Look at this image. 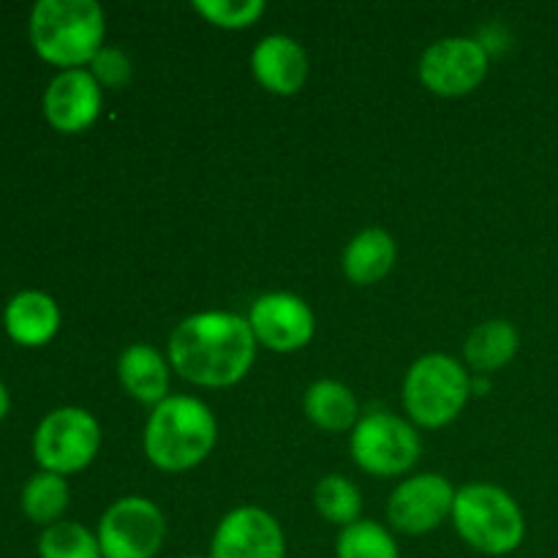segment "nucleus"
<instances>
[{
    "label": "nucleus",
    "instance_id": "1",
    "mask_svg": "<svg viewBox=\"0 0 558 558\" xmlns=\"http://www.w3.org/2000/svg\"><path fill=\"white\" fill-rule=\"evenodd\" d=\"M256 357L248 319L234 314H196L174 327L169 360L183 379L202 387H229L243 379Z\"/></svg>",
    "mask_w": 558,
    "mask_h": 558
},
{
    "label": "nucleus",
    "instance_id": "2",
    "mask_svg": "<svg viewBox=\"0 0 558 558\" xmlns=\"http://www.w3.org/2000/svg\"><path fill=\"white\" fill-rule=\"evenodd\" d=\"M104 11L93 0H38L31 11V41L47 63L63 71L93 63L104 44Z\"/></svg>",
    "mask_w": 558,
    "mask_h": 558
},
{
    "label": "nucleus",
    "instance_id": "3",
    "mask_svg": "<svg viewBox=\"0 0 558 558\" xmlns=\"http://www.w3.org/2000/svg\"><path fill=\"white\" fill-rule=\"evenodd\" d=\"M216 417L202 401L172 396L156 407L145 428V452L163 472H185L216 447Z\"/></svg>",
    "mask_w": 558,
    "mask_h": 558
},
{
    "label": "nucleus",
    "instance_id": "4",
    "mask_svg": "<svg viewBox=\"0 0 558 558\" xmlns=\"http://www.w3.org/2000/svg\"><path fill=\"white\" fill-rule=\"evenodd\" d=\"M452 521L472 548L488 556L512 554L526 532L521 507L496 485H466L458 490Z\"/></svg>",
    "mask_w": 558,
    "mask_h": 558
},
{
    "label": "nucleus",
    "instance_id": "5",
    "mask_svg": "<svg viewBox=\"0 0 558 558\" xmlns=\"http://www.w3.org/2000/svg\"><path fill=\"white\" fill-rule=\"evenodd\" d=\"M472 392L466 371L447 354H428L409 368L403 381V407L425 428L452 423Z\"/></svg>",
    "mask_w": 558,
    "mask_h": 558
},
{
    "label": "nucleus",
    "instance_id": "6",
    "mask_svg": "<svg viewBox=\"0 0 558 558\" xmlns=\"http://www.w3.org/2000/svg\"><path fill=\"white\" fill-rule=\"evenodd\" d=\"M101 447V428L85 409L63 407L49 412L33 436V456L44 472L71 474L85 469Z\"/></svg>",
    "mask_w": 558,
    "mask_h": 558
},
{
    "label": "nucleus",
    "instance_id": "7",
    "mask_svg": "<svg viewBox=\"0 0 558 558\" xmlns=\"http://www.w3.org/2000/svg\"><path fill=\"white\" fill-rule=\"evenodd\" d=\"M352 456L360 469L379 477L403 474L417 463L420 436L407 420L376 412L360 420L352 436Z\"/></svg>",
    "mask_w": 558,
    "mask_h": 558
},
{
    "label": "nucleus",
    "instance_id": "8",
    "mask_svg": "<svg viewBox=\"0 0 558 558\" xmlns=\"http://www.w3.org/2000/svg\"><path fill=\"white\" fill-rule=\"evenodd\" d=\"M163 534L161 510L142 496L114 501L98 523L104 558H153L161 550Z\"/></svg>",
    "mask_w": 558,
    "mask_h": 558
},
{
    "label": "nucleus",
    "instance_id": "9",
    "mask_svg": "<svg viewBox=\"0 0 558 558\" xmlns=\"http://www.w3.org/2000/svg\"><path fill=\"white\" fill-rule=\"evenodd\" d=\"M485 74L488 52L474 38H441L420 60V80L439 96H466Z\"/></svg>",
    "mask_w": 558,
    "mask_h": 558
},
{
    "label": "nucleus",
    "instance_id": "10",
    "mask_svg": "<svg viewBox=\"0 0 558 558\" xmlns=\"http://www.w3.org/2000/svg\"><path fill=\"white\" fill-rule=\"evenodd\" d=\"M287 543L270 512L259 507H240L229 512L216 529L210 558H283Z\"/></svg>",
    "mask_w": 558,
    "mask_h": 558
},
{
    "label": "nucleus",
    "instance_id": "11",
    "mask_svg": "<svg viewBox=\"0 0 558 558\" xmlns=\"http://www.w3.org/2000/svg\"><path fill=\"white\" fill-rule=\"evenodd\" d=\"M456 505V490L441 474H420L398 485L387 505L390 523L403 534H425L439 526Z\"/></svg>",
    "mask_w": 558,
    "mask_h": 558
},
{
    "label": "nucleus",
    "instance_id": "12",
    "mask_svg": "<svg viewBox=\"0 0 558 558\" xmlns=\"http://www.w3.org/2000/svg\"><path fill=\"white\" fill-rule=\"evenodd\" d=\"M248 325L254 336L272 352H298L314 336L311 308L287 292H272L256 300Z\"/></svg>",
    "mask_w": 558,
    "mask_h": 558
},
{
    "label": "nucleus",
    "instance_id": "13",
    "mask_svg": "<svg viewBox=\"0 0 558 558\" xmlns=\"http://www.w3.org/2000/svg\"><path fill=\"white\" fill-rule=\"evenodd\" d=\"M101 112V87L85 69L60 71L44 93V114L63 134H76L93 125Z\"/></svg>",
    "mask_w": 558,
    "mask_h": 558
},
{
    "label": "nucleus",
    "instance_id": "14",
    "mask_svg": "<svg viewBox=\"0 0 558 558\" xmlns=\"http://www.w3.org/2000/svg\"><path fill=\"white\" fill-rule=\"evenodd\" d=\"M251 69L262 87L278 96H292L308 76V58L289 36H267L251 54Z\"/></svg>",
    "mask_w": 558,
    "mask_h": 558
},
{
    "label": "nucleus",
    "instance_id": "15",
    "mask_svg": "<svg viewBox=\"0 0 558 558\" xmlns=\"http://www.w3.org/2000/svg\"><path fill=\"white\" fill-rule=\"evenodd\" d=\"M5 332L22 347H41L52 341L60 327V308L49 294L27 289L14 294L3 314Z\"/></svg>",
    "mask_w": 558,
    "mask_h": 558
},
{
    "label": "nucleus",
    "instance_id": "16",
    "mask_svg": "<svg viewBox=\"0 0 558 558\" xmlns=\"http://www.w3.org/2000/svg\"><path fill=\"white\" fill-rule=\"evenodd\" d=\"M120 381L125 390L142 403L167 401L169 392V365L161 354L145 343H134L120 354Z\"/></svg>",
    "mask_w": 558,
    "mask_h": 558
},
{
    "label": "nucleus",
    "instance_id": "17",
    "mask_svg": "<svg viewBox=\"0 0 558 558\" xmlns=\"http://www.w3.org/2000/svg\"><path fill=\"white\" fill-rule=\"evenodd\" d=\"M396 265V243L385 229H365L343 254V272L357 287L381 281Z\"/></svg>",
    "mask_w": 558,
    "mask_h": 558
},
{
    "label": "nucleus",
    "instance_id": "18",
    "mask_svg": "<svg viewBox=\"0 0 558 558\" xmlns=\"http://www.w3.org/2000/svg\"><path fill=\"white\" fill-rule=\"evenodd\" d=\"M518 352V330L510 322H485L469 336L466 341V360L480 374L501 368L510 363Z\"/></svg>",
    "mask_w": 558,
    "mask_h": 558
},
{
    "label": "nucleus",
    "instance_id": "19",
    "mask_svg": "<svg viewBox=\"0 0 558 558\" xmlns=\"http://www.w3.org/2000/svg\"><path fill=\"white\" fill-rule=\"evenodd\" d=\"M305 414L325 430H347L357 420V401L341 381H316L305 392Z\"/></svg>",
    "mask_w": 558,
    "mask_h": 558
},
{
    "label": "nucleus",
    "instance_id": "20",
    "mask_svg": "<svg viewBox=\"0 0 558 558\" xmlns=\"http://www.w3.org/2000/svg\"><path fill=\"white\" fill-rule=\"evenodd\" d=\"M65 507H69V485L60 474L38 472L27 480L22 490V510L33 523L52 526L60 521Z\"/></svg>",
    "mask_w": 558,
    "mask_h": 558
},
{
    "label": "nucleus",
    "instance_id": "21",
    "mask_svg": "<svg viewBox=\"0 0 558 558\" xmlns=\"http://www.w3.org/2000/svg\"><path fill=\"white\" fill-rule=\"evenodd\" d=\"M41 558H101V545L85 526L71 521H58L44 529L38 539Z\"/></svg>",
    "mask_w": 558,
    "mask_h": 558
},
{
    "label": "nucleus",
    "instance_id": "22",
    "mask_svg": "<svg viewBox=\"0 0 558 558\" xmlns=\"http://www.w3.org/2000/svg\"><path fill=\"white\" fill-rule=\"evenodd\" d=\"M338 558H401L396 539L374 521H357L347 526L336 545Z\"/></svg>",
    "mask_w": 558,
    "mask_h": 558
},
{
    "label": "nucleus",
    "instance_id": "23",
    "mask_svg": "<svg viewBox=\"0 0 558 558\" xmlns=\"http://www.w3.org/2000/svg\"><path fill=\"white\" fill-rule=\"evenodd\" d=\"M316 510L322 512V518H327L330 523L338 526H352L360 521V510H363V499H360V490L354 488L349 480L338 477H325L316 485Z\"/></svg>",
    "mask_w": 558,
    "mask_h": 558
},
{
    "label": "nucleus",
    "instance_id": "24",
    "mask_svg": "<svg viewBox=\"0 0 558 558\" xmlns=\"http://www.w3.org/2000/svg\"><path fill=\"white\" fill-rule=\"evenodd\" d=\"M194 9L218 27H248L265 14L262 0H194Z\"/></svg>",
    "mask_w": 558,
    "mask_h": 558
},
{
    "label": "nucleus",
    "instance_id": "25",
    "mask_svg": "<svg viewBox=\"0 0 558 558\" xmlns=\"http://www.w3.org/2000/svg\"><path fill=\"white\" fill-rule=\"evenodd\" d=\"M93 76H96V82H101L107 87H123L131 76L129 58L120 49L104 47L93 58Z\"/></svg>",
    "mask_w": 558,
    "mask_h": 558
},
{
    "label": "nucleus",
    "instance_id": "26",
    "mask_svg": "<svg viewBox=\"0 0 558 558\" xmlns=\"http://www.w3.org/2000/svg\"><path fill=\"white\" fill-rule=\"evenodd\" d=\"M9 407H11V398H9V390H5V385L0 381V420L9 414Z\"/></svg>",
    "mask_w": 558,
    "mask_h": 558
},
{
    "label": "nucleus",
    "instance_id": "27",
    "mask_svg": "<svg viewBox=\"0 0 558 558\" xmlns=\"http://www.w3.org/2000/svg\"><path fill=\"white\" fill-rule=\"evenodd\" d=\"M183 558H202V556H183Z\"/></svg>",
    "mask_w": 558,
    "mask_h": 558
}]
</instances>
